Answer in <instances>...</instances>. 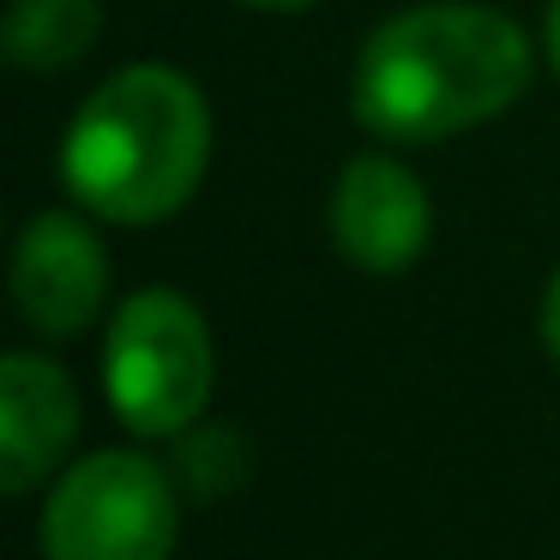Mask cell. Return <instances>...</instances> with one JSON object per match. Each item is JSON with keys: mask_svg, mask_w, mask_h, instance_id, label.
<instances>
[{"mask_svg": "<svg viewBox=\"0 0 560 560\" xmlns=\"http://www.w3.org/2000/svg\"><path fill=\"white\" fill-rule=\"evenodd\" d=\"M530 85V37L482 0L404 7L355 55V121L398 145H428L506 115Z\"/></svg>", "mask_w": 560, "mask_h": 560, "instance_id": "6da1fadb", "label": "cell"}, {"mask_svg": "<svg viewBox=\"0 0 560 560\" xmlns=\"http://www.w3.org/2000/svg\"><path fill=\"white\" fill-rule=\"evenodd\" d=\"M211 163L206 91L170 61L109 73L61 139V182L109 223H163L199 194Z\"/></svg>", "mask_w": 560, "mask_h": 560, "instance_id": "7a4b0ae2", "label": "cell"}, {"mask_svg": "<svg viewBox=\"0 0 560 560\" xmlns=\"http://www.w3.org/2000/svg\"><path fill=\"white\" fill-rule=\"evenodd\" d=\"M218 355L211 326L182 290H133L103 331V392L121 428L145 440H175L206 416Z\"/></svg>", "mask_w": 560, "mask_h": 560, "instance_id": "3957f363", "label": "cell"}, {"mask_svg": "<svg viewBox=\"0 0 560 560\" xmlns=\"http://www.w3.org/2000/svg\"><path fill=\"white\" fill-rule=\"evenodd\" d=\"M43 560H170L182 542V494L145 452H91L43 506Z\"/></svg>", "mask_w": 560, "mask_h": 560, "instance_id": "277c9868", "label": "cell"}, {"mask_svg": "<svg viewBox=\"0 0 560 560\" xmlns=\"http://www.w3.org/2000/svg\"><path fill=\"white\" fill-rule=\"evenodd\" d=\"M13 302L25 326L79 338L109 302V247L79 211H37L13 247Z\"/></svg>", "mask_w": 560, "mask_h": 560, "instance_id": "5b68a950", "label": "cell"}, {"mask_svg": "<svg viewBox=\"0 0 560 560\" xmlns=\"http://www.w3.org/2000/svg\"><path fill=\"white\" fill-rule=\"evenodd\" d=\"M428 235H434V206L404 163L380 158V151L343 163L338 187H331V242L355 271H374V278L410 271Z\"/></svg>", "mask_w": 560, "mask_h": 560, "instance_id": "8992f818", "label": "cell"}, {"mask_svg": "<svg viewBox=\"0 0 560 560\" xmlns=\"http://www.w3.org/2000/svg\"><path fill=\"white\" fill-rule=\"evenodd\" d=\"M79 434V386L61 362L13 350L0 362V488L31 494Z\"/></svg>", "mask_w": 560, "mask_h": 560, "instance_id": "52a82bcc", "label": "cell"}, {"mask_svg": "<svg viewBox=\"0 0 560 560\" xmlns=\"http://www.w3.org/2000/svg\"><path fill=\"white\" fill-rule=\"evenodd\" d=\"M103 37V0H13L0 19V49L19 73H67Z\"/></svg>", "mask_w": 560, "mask_h": 560, "instance_id": "ba28073f", "label": "cell"}, {"mask_svg": "<svg viewBox=\"0 0 560 560\" xmlns=\"http://www.w3.org/2000/svg\"><path fill=\"white\" fill-rule=\"evenodd\" d=\"M182 440V452H175V464L187 470V488L194 494H223V488H235L242 482V470H247V446L230 434V428H187V434H175Z\"/></svg>", "mask_w": 560, "mask_h": 560, "instance_id": "9c48e42d", "label": "cell"}, {"mask_svg": "<svg viewBox=\"0 0 560 560\" xmlns=\"http://www.w3.org/2000/svg\"><path fill=\"white\" fill-rule=\"evenodd\" d=\"M542 343H548V355L560 362V271L548 278V295H542Z\"/></svg>", "mask_w": 560, "mask_h": 560, "instance_id": "30bf717a", "label": "cell"}, {"mask_svg": "<svg viewBox=\"0 0 560 560\" xmlns=\"http://www.w3.org/2000/svg\"><path fill=\"white\" fill-rule=\"evenodd\" d=\"M542 43H548V67L560 73V0H548V19H542Z\"/></svg>", "mask_w": 560, "mask_h": 560, "instance_id": "8fae6325", "label": "cell"}, {"mask_svg": "<svg viewBox=\"0 0 560 560\" xmlns=\"http://www.w3.org/2000/svg\"><path fill=\"white\" fill-rule=\"evenodd\" d=\"M242 7H259V13H302L314 0H242Z\"/></svg>", "mask_w": 560, "mask_h": 560, "instance_id": "7c38bea8", "label": "cell"}]
</instances>
